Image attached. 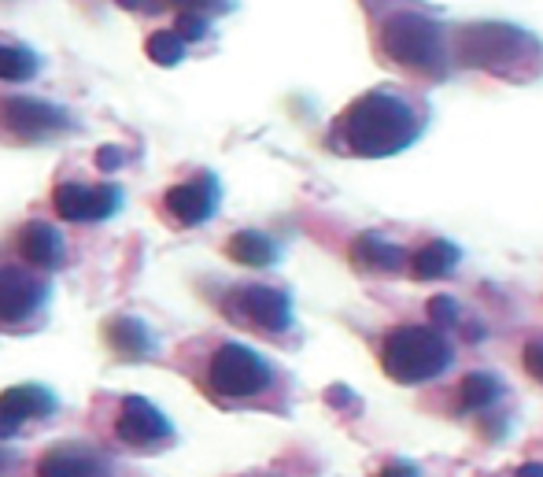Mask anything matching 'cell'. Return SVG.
<instances>
[{
  "label": "cell",
  "mask_w": 543,
  "mask_h": 477,
  "mask_svg": "<svg viewBox=\"0 0 543 477\" xmlns=\"http://www.w3.org/2000/svg\"><path fill=\"white\" fill-rule=\"evenodd\" d=\"M425 111L403 89H370L351 100L337 119V141L344 152L366 159L396 156L422 137Z\"/></svg>",
  "instance_id": "1"
},
{
  "label": "cell",
  "mask_w": 543,
  "mask_h": 477,
  "mask_svg": "<svg viewBox=\"0 0 543 477\" xmlns=\"http://www.w3.org/2000/svg\"><path fill=\"white\" fill-rule=\"evenodd\" d=\"M455 52L466 67H481L499 78H532L543 67L540 41L518 26L507 23H473L459 30L455 37Z\"/></svg>",
  "instance_id": "2"
},
{
  "label": "cell",
  "mask_w": 543,
  "mask_h": 477,
  "mask_svg": "<svg viewBox=\"0 0 543 477\" xmlns=\"http://www.w3.org/2000/svg\"><path fill=\"white\" fill-rule=\"evenodd\" d=\"M377 41H381L388 63H396L403 71L425 74V78L447 74V37L433 15L414 12V8L388 15Z\"/></svg>",
  "instance_id": "3"
},
{
  "label": "cell",
  "mask_w": 543,
  "mask_h": 477,
  "mask_svg": "<svg viewBox=\"0 0 543 477\" xmlns=\"http://www.w3.org/2000/svg\"><path fill=\"white\" fill-rule=\"evenodd\" d=\"M455 359V348L436 326H399L381 344V367L399 385L440 378Z\"/></svg>",
  "instance_id": "4"
},
{
  "label": "cell",
  "mask_w": 543,
  "mask_h": 477,
  "mask_svg": "<svg viewBox=\"0 0 543 477\" xmlns=\"http://www.w3.org/2000/svg\"><path fill=\"white\" fill-rule=\"evenodd\" d=\"M270 381H274L270 363L248 344H218L211 363H207V385L226 400L259 396L263 389H270Z\"/></svg>",
  "instance_id": "5"
},
{
  "label": "cell",
  "mask_w": 543,
  "mask_h": 477,
  "mask_svg": "<svg viewBox=\"0 0 543 477\" xmlns=\"http://www.w3.org/2000/svg\"><path fill=\"white\" fill-rule=\"evenodd\" d=\"M56 215L67 222H104L122 208L119 185H82V182H60L52 189Z\"/></svg>",
  "instance_id": "6"
},
{
  "label": "cell",
  "mask_w": 543,
  "mask_h": 477,
  "mask_svg": "<svg viewBox=\"0 0 543 477\" xmlns=\"http://www.w3.org/2000/svg\"><path fill=\"white\" fill-rule=\"evenodd\" d=\"M218 200H222L218 178L200 171L196 178H189V182H178L174 189H167L163 208H167L170 219L181 222V226H204L207 219H215Z\"/></svg>",
  "instance_id": "7"
},
{
  "label": "cell",
  "mask_w": 543,
  "mask_h": 477,
  "mask_svg": "<svg viewBox=\"0 0 543 477\" xmlns=\"http://www.w3.org/2000/svg\"><path fill=\"white\" fill-rule=\"evenodd\" d=\"M115 433H119V441L133 444V448H152V444L170 441L174 426L156 404H148L145 396H126L119 407V418H115Z\"/></svg>",
  "instance_id": "8"
},
{
  "label": "cell",
  "mask_w": 543,
  "mask_h": 477,
  "mask_svg": "<svg viewBox=\"0 0 543 477\" xmlns=\"http://www.w3.org/2000/svg\"><path fill=\"white\" fill-rule=\"evenodd\" d=\"M49 300V282L30 270L0 267V322H26Z\"/></svg>",
  "instance_id": "9"
},
{
  "label": "cell",
  "mask_w": 543,
  "mask_h": 477,
  "mask_svg": "<svg viewBox=\"0 0 543 477\" xmlns=\"http://www.w3.org/2000/svg\"><path fill=\"white\" fill-rule=\"evenodd\" d=\"M233 300H237V315L263 333H285L292 326L289 293H281L274 285H244L233 293Z\"/></svg>",
  "instance_id": "10"
},
{
  "label": "cell",
  "mask_w": 543,
  "mask_h": 477,
  "mask_svg": "<svg viewBox=\"0 0 543 477\" xmlns=\"http://www.w3.org/2000/svg\"><path fill=\"white\" fill-rule=\"evenodd\" d=\"M0 119L8 130H15L19 137H52L67 130L71 119H67V111H60L56 104H45V100H34V97H8L0 104Z\"/></svg>",
  "instance_id": "11"
},
{
  "label": "cell",
  "mask_w": 543,
  "mask_h": 477,
  "mask_svg": "<svg viewBox=\"0 0 543 477\" xmlns=\"http://www.w3.org/2000/svg\"><path fill=\"white\" fill-rule=\"evenodd\" d=\"M56 396L45 385H12L0 392V441L15 437L30 418H49Z\"/></svg>",
  "instance_id": "12"
},
{
  "label": "cell",
  "mask_w": 543,
  "mask_h": 477,
  "mask_svg": "<svg viewBox=\"0 0 543 477\" xmlns=\"http://www.w3.org/2000/svg\"><path fill=\"white\" fill-rule=\"evenodd\" d=\"M37 477H108V463L85 444H56L37 459Z\"/></svg>",
  "instance_id": "13"
},
{
  "label": "cell",
  "mask_w": 543,
  "mask_h": 477,
  "mask_svg": "<svg viewBox=\"0 0 543 477\" xmlns=\"http://www.w3.org/2000/svg\"><path fill=\"white\" fill-rule=\"evenodd\" d=\"M104 337H108L111 352L119 355V359H126V363H145L159 348L156 333L148 330V322H141V318H133V315L108 318V322H104Z\"/></svg>",
  "instance_id": "14"
},
{
  "label": "cell",
  "mask_w": 543,
  "mask_h": 477,
  "mask_svg": "<svg viewBox=\"0 0 543 477\" xmlns=\"http://www.w3.org/2000/svg\"><path fill=\"white\" fill-rule=\"evenodd\" d=\"M15 241H19V252L30 267H41V270H52L60 267L63 256H67V245H63V233L49 222H26L23 230L15 233Z\"/></svg>",
  "instance_id": "15"
},
{
  "label": "cell",
  "mask_w": 543,
  "mask_h": 477,
  "mask_svg": "<svg viewBox=\"0 0 543 477\" xmlns=\"http://www.w3.org/2000/svg\"><path fill=\"white\" fill-rule=\"evenodd\" d=\"M351 263L359 270H377V274H399L407 267V252L377 233H362L359 241L351 245Z\"/></svg>",
  "instance_id": "16"
},
{
  "label": "cell",
  "mask_w": 543,
  "mask_h": 477,
  "mask_svg": "<svg viewBox=\"0 0 543 477\" xmlns=\"http://www.w3.org/2000/svg\"><path fill=\"white\" fill-rule=\"evenodd\" d=\"M233 263H241V267H252V270H263V267H274L278 263V245L259 230H241L230 237V245H226Z\"/></svg>",
  "instance_id": "17"
},
{
  "label": "cell",
  "mask_w": 543,
  "mask_h": 477,
  "mask_svg": "<svg viewBox=\"0 0 543 477\" xmlns=\"http://www.w3.org/2000/svg\"><path fill=\"white\" fill-rule=\"evenodd\" d=\"M407 263H411L414 278H422V282H429V278H451L455 267H459V248L451 245V241H429Z\"/></svg>",
  "instance_id": "18"
},
{
  "label": "cell",
  "mask_w": 543,
  "mask_h": 477,
  "mask_svg": "<svg viewBox=\"0 0 543 477\" xmlns=\"http://www.w3.org/2000/svg\"><path fill=\"white\" fill-rule=\"evenodd\" d=\"M503 396V381L495 378V374H484V370H477V374H466L459 385V411H484V407H492L495 400Z\"/></svg>",
  "instance_id": "19"
},
{
  "label": "cell",
  "mask_w": 543,
  "mask_h": 477,
  "mask_svg": "<svg viewBox=\"0 0 543 477\" xmlns=\"http://www.w3.org/2000/svg\"><path fill=\"white\" fill-rule=\"evenodd\" d=\"M41 63L23 45H0V82H30L37 78Z\"/></svg>",
  "instance_id": "20"
},
{
  "label": "cell",
  "mask_w": 543,
  "mask_h": 477,
  "mask_svg": "<svg viewBox=\"0 0 543 477\" xmlns=\"http://www.w3.org/2000/svg\"><path fill=\"white\" fill-rule=\"evenodd\" d=\"M145 52L159 67H178V63L185 60V41H181L174 30H159V34H152L145 41Z\"/></svg>",
  "instance_id": "21"
},
{
  "label": "cell",
  "mask_w": 543,
  "mask_h": 477,
  "mask_svg": "<svg viewBox=\"0 0 543 477\" xmlns=\"http://www.w3.org/2000/svg\"><path fill=\"white\" fill-rule=\"evenodd\" d=\"M174 34L189 45V41H204L207 37V19L204 15H196V12H181L178 15V26H174Z\"/></svg>",
  "instance_id": "22"
},
{
  "label": "cell",
  "mask_w": 543,
  "mask_h": 477,
  "mask_svg": "<svg viewBox=\"0 0 543 477\" xmlns=\"http://www.w3.org/2000/svg\"><path fill=\"white\" fill-rule=\"evenodd\" d=\"M429 318H433L436 330H444V326H451L459 318V307H455L451 296H436V300H429Z\"/></svg>",
  "instance_id": "23"
},
{
  "label": "cell",
  "mask_w": 543,
  "mask_h": 477,
  "mask_svg": "<svg viewBox=\"0 0 543 477\" xmlns=\"http://www.w3.org/2000/svg\"><path fill=\"white\" fill-rule=\"evenodd\" d=\"M167 4H174L178 12H196V15H204V12H230V8H233V0H167Z\"/></svg>",
  "instance_id": "24"
},
{
  "label": "cell",
  "mask_w": 543,
  "mask_h": 477,
  "mask_svg": "<svg viewBox=\"0 0 543 477\" xmlns=\"http://www.w3.org/2000/svg\"><path fill=\"white\" fill-rule=\"evenodd\" d=\"M525 367H529V374H536V378L543 381V337H536V341L525 348Z\"/></svg>",
  "instance_id": "25"
},
{
  "label": "cell",
  "mask_w": 543,
  "mask_h": 477,
  "mask_svg": "<svg viewBox=\"0 0 543 477\" xmlns=\"http://www.w3.org/2000/svg\"><path fill=\"white\" fill-rule=\"evenodd\" d=\"M122 163V148H115V145H104L100 148V156H97V167L100 171H115Z\"/></svg>",
  "instance_id": "26"
},
{
  "label": "cell",
  "mask_w": 543,
  "mask_h": 477,
  "mask_svg": "<svg viewBox=\"0 0 543 477\" xmlns=\"http://www.w3.org/2000/svg\"><path fill=\"white\" fill-rule=\"evenodd\" d=\"M377 477H418V470L411 463H388Z\"/></svg>",
  "instance_id": "27"
},
{
  "label": "cell",
  "mask_w": 543,
  "mask_h": 477,
  "mask_svg": "<svg viewBox=\"0 0 543 477\" xmlns=\"http://www.w3.org/2000/svg\"><path fill=\"white\" fill-rule=\"evenodd\" d=\"M12 470H15V452L12 448H0V477L12 474Z\"/></svg>",
  "instance_id": "28"
},
{
  "label": "cell",
  "mask_w": 543,
  "mask_h": 477,
  "mask_svg": "<svg viewBox=\"0 0 543 477\" xmlns=\"http://www.w3.org/2000/svg\"><path fill=\"white\" fill-rule=\"evenodd\" d=\"M122 8H130V12H148V8H156L152 0H119Z\"/></svg>",
  "instance_id": "29"
},
{
  "label": "cell",
  "mask_w": 543,
  "mask_h": 477,
  "mask_svg": "<svg viewBox=\"0 0 543 477\" xmlns=\"http://www.w3.org/2000/svg\"><path fill=\"white\" fill-rule=\"evenodd\" d=\"M514 477H543V463H525Z\"/></svg>",
  "instance_id": "30"
}]
</instances>
